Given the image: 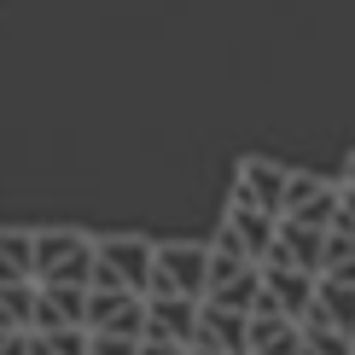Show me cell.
Wrapping results in <instances>:
<instances>
[{"mask_svg": "<svg viewBox=\"0 0 355 355\" xmlns=\"http://www.w3.org/2000/svg\"><path fill=\"white\" fill-rule=\"evenodd\" d=\"M286 192H291V169L286 164H274V157H245L227 198H245V204H262V210L286 216Z\"/></svg>", "mask_w": 355, "mask_h": 355, "instance_id": "ba28073f", "label": "cell"}, {"mask_svg": "<svg viewBox=\"0 0 355 355\" xmlns=\"http://www.w3.org/2000/svg\"><path fill=\"white\" fill-rule=\"evenodd\" d=\"M35 279V233L24 227H0V286Z\"/></svg>", "mask_w": 355, "mask_h": 355, "instance_id": "5bb4252c", "label": "cell"}, {"mask_svg": "<svg viewBox=\"0 0 355 355\" xmlns=\"http://www.w3.org/2000/svg\"><path fill=\"white\" fill-rule=\"evenodd\" d=\"M192 355H221V349H192Z\"/></svg>", "mask_w": 355, "mask_h": 355, "instance_id": "603a6c76", "label": "cell"}, {"mask_svg": "<svg viewBox=\"0 0 355 355\" xmlns=\"http://www.w3.org/2000/svg\"><path fill=\"white\" fill-rule=\"evenodd\" d=\"M152 291L204 297V291H210V239H164V245H157Z\"/></svg>", "mask_w": 355, "mask_h": 355, "instance_id": "3957f363", "label": "cell"}, {"mask_svg": "<svg viewBox=\"0 0 355 355\" xmlns=\"http://www.w3.org/2000/svg\"><path fill=\"white\" fill-rule=\"evenodd\" d=\"M87 332L146 338V291H94L87 286Z\"/></svg>", "mask_w": 355, "mask_h": 355, "instance_id": "5b68a950", "label": "cell"}, {"mask_svg": "<svg viewBox=\"0 0 355 355\" xmlns=\"http://www.w3.org/2000/svg\"><path fill=\"white\" fill-rule=\"evenodd\" d=\"M315 291H320V274L315 268H297V262H286V257H268L262 262V303L257 309H286V315H309L315 309ZM250 309V315H257Z\"/></svg>", "mask_w": 355, "mask_h": 355, "instance_id": "277c9868", "label": "cell"}, {"mask_svg": "<svg viewBox=\"0 0 355 355\" xmlns=\"http://www.w3.org/2000/svg\"><path fill=\"white\" fill-rule=\"evenodd\" d=\"M344 187H355V152H349V164H344Z\"/></svg>", "mask_w": 355, "mask_h": 355, "instance_id": "7402d4cb", "label": "cell"}, {"mask_svg": "<svg viewBox=\"0 0 355 355\" xmlns=\"http://www.w3.org/2000/svg\"><path fill=\"white\" fill-rule=\"evenodd\" d=\"M192 349L250 355V309H227V303L204 297V309H198V338H192Z\"/></svg>", "mask_w": 355, "mask_h": 355, "instance_id": "8992f818", "label": "cell"}, {"mask_svg": "<svg viewBox=\"0 0 355 355\" xmlns=\"http://www.w3.org/2000/svg\"><path fill=\"white\" fill-rule=\"evenodd\" d=\"M35 327V279L0 286V332H29Z\"/></svg>", "mask_w": 355, "mask_h": 355, "instance_id": "9a60e30c", "label": "cell"}, {"mask_svg": "<svg viewBox=\"0 0 355 355\" xmlns=\"http://www.w3.org/2000/svg\"><path fill=\"white\" fill-rule=\"evenodd\" d=\"M35 279L94 286V239L76 233V227H41L35 233Z\"/></svg>", "mask_w": 355, "mask_h": 355, "instance_id": "7a4b0ae2", "label": "cell"}, {"mask_svg": "<svg viewBox=\"0 0 355 355\" xmlns=\"http://www.w3.org/2000/svg\"><path fill=\"white\" fill-rule=\"evenodd\" d=\"M146 338H116V332H94V344H87V355H140Z\"/></svg>", "mask_w": 355, "mask_h": 355, "instance_id": "ac0fdd59", "label": "cell"}, {"mask_svg": "<svg viewBox=\"0 0 355 355\" xmlns=\"http://www.w3.org/2000/svg\"><path fill=\"white\" fill-rule=\"evenodd\" d=\"M250 355H303V320L286 309H257L250 315Z\"/></svg>", "mask_w": 355, "mask_h": 355, "instance_id": "7c38bea8", "label": "cell"}, {"mask_svg": "<svg viewBox=\"0 0 355 355\" xmlns=\"http://www.w3.org/2000/svg\"><path fill=\"white\" fill-rule=\"evenodd\" d=\"M198 309H204V297H181V291H146V338L192 344V338H198Z\"/></svg>", "mask_w": 355, "mask_h": 355, "instance_id": "52a82bcc", "label": "cell"}, {"mask_svg": "<svg viewBox=\"0 0 355 355\" xmlns=\"http://www.w3.org/2000/svg\"><path fill=\"white\" fill-rule=\"evenodd\" d=\"M303 355H355V332L320 327V320H303Z\"/></svg>", "mask_w": 355, "mask_h": 355, "instance_id": "e0dca14e", "label": "cell"}, {"mask_svg": "<svg viewBox=\"0 0 355 355\" xmlns=\"http://www.w3.org/2000/svg\"><path fill=\"white\" fill-rule=\"evenodd\" d=\"M58 327H87V286L35 279V327L29 332H58Z\"/></svg>", "mask_w": 355, "mask_h": 355, "instance_id": "30bf717a", "label": "cell"}, {"mask_svg": "<svg viewBox=\"0 0 355 355\" xmlns=\"http://www.w3.org/2000/svg\"><path fill=\"white\" fill-rule=\"evenodd\" d=\"M332 221H344V227H355V187H344V204H338V216Z\"/></svg>", "mask_w": 355, "mask_h": 355, "instance_id": "44dd1931", "label": "cell"}, {"mask_svg": "<svg viewBox=\"0 0 355 355\" xmlns=\"http://www.w3.org/2000/svg\"><path fill=\"white\" fill-rule=\"evenodd\" d=\"M268 257H286V262H297V268H327V227L320 221H303V216H279V239Z\"/></svg>", "mask_w": 355, "mask_h": 355, "instance_id": "8fae6325", "label": "cell"}, {"mask_svg": "<svg viewBox=\"0 0 355 355\" xmlns=\"http://www.w3.org/2000/svg\"><path fill=\"white\" fill-rule=\"evenodd\" d=\"M94 332L87 327H58V332H29V355H87Z\"/></svg>", "mask_w": 355, "mask_h": 355, "instance_id": "2e32d148", "label": "cell"}, {"mask_svg": "<svg viewBox=\"0 0 355 355\" xmlns=\"http://www.w3.org/2000/svg\"><path fill=\"white\" fill-rule=\"evenodd\" d=\"M338 204H344V181H327V175H315V169H291L286 216H303V221H320V227H332Z\"/></svg>", "mask_w": 355, "mask_h": 355, "instance_id": "9c48e42d", "label": "cell"}, {"mask_svg": "<svg viewBox=\"0 0 355 355\" xmlns=\"http://www.w3.org/2000/svg\"><path fill=\"white\" fill-rule=\"evenodd\" d=\"M157 274V245L140 233H105L94 239V291H152Z\"/></svg>", "mask_w": 355, "mask_h": 355, "instance_id": "6da1fadb", "label": "cell"}, {"mask_svg": "<svg viewBox=\"0 0 355 355\" xmlns=\"http://www.w3.org/2000/svg\"><path fill=\"white\" fill-rule=\"evenodd\" d=\"M140 355H192V344H169V338H146Z\"/></svg>", "mask_w": 355, "mask_h": 355, "instance_id": "d6986e66", "label": "cell"}, {"mask_svg": "<svg viewBox=\"0 0 355 355\" xmlns=\"http://www.w3.org/2000/svg\"><path fill=\"white\" fill-rule=\"evenodd\" d=\"M0 355H29V332H0Z\"/></svg>", "mask_w": 355, "mask_h": 355, "instance_id": "ffe728a7", "label": "cell"}, {"mask_svg": "<svg viewBox=\"0 0 355 355\" xmlns=\"http://www.w3.org/2000/svg\"><path fill=\"white\" fill-rule=\"evenodd\" d=\"M303 320H320V327H338V332H355V286L338 274H320V291H315V309Z\"/></svg>", "mask_w": 355, "mask_h": 355, "instance_id": "4fadbf2b", "label": "cell"}]
</instances>
